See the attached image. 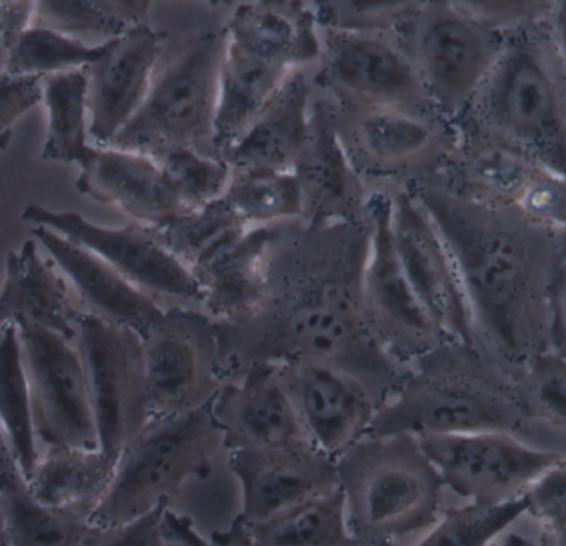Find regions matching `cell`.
<instances>
[{
    "instance_id": "74e56055",
    "label": "cell",
    "mask_w": 566,
    "mask_h": 546,
    "mask_svg": "<svg viewBox=\"0 0 566 546\" xmlns=\"http://www.w3.org/2000/svg\"><path fill=\"white\" fill-rule=\"evenodd\" d=\"M524 514H527L524 497L501 505L449 508L416 546H489Z\"/></svg>"
},
{
    "instance_id": "f35d334b",
    "label": "cell",
    "mask_w": 566,
    "mask_h": 546,
    "mask_svg": "<svg viewBox=\"0 0 566 546\" xmlns=\"http://www.w3.org/2000/svg\"><path fill=\"white\" fill-rule=\"evenodd\" d=\"M517 381L528 419L566 431V359L554 351L537 356Z\"/></svg>"
},
{
    "instance_id": "5b68a950",
    "label": "cell",
    "mask_w": 566,
    "mask_h": 546,
    "mask_svg": "<svg viewBox=\"0 0 566 546\" xmlns=\"http://www.w3.org/2000/svg\"><path fill=\"white\" fill-rule=\"evenodd\" d=\"M221 448L211 405L149 422L119 455L115 477L90 525L123 527L169 504L186 482L211 474Z\"/></svg>"
},
{
    "instance_id": "9a60e30c",
    "label": "cell",
    "mask_w": 566,
    "mask_h": 546,
    "mask_svg": "<svg viewBox=\"0 0 566 546\" xmlns=\"http://www.w3.org/2000/svg\"><path fill=\"white\" fill-rule=\"evenodd\" d=\"M392 238L406 276L429 316L449 338L475 345L471 309L451 254L428 212L408 192L392 201Z\"/></svg>"
},
{
    "instance_id": "836d02e7",
    "label": "cell",
    "mask_w": 566,
    "mask_h": 546,
    "mask_svg": "<svg viewBox=\"0 0 566 546\" xmlns=\"http://www.w3.org/2000/svg\"><path fill=\"white\" fill-rule=\"evenodd\" d=\"M86 93L88 76L85 69L53 73L43 78V102L49 113V129L42 149L45 161L80 162L88 151Z\"/></svg>"
},
{
    "instance_id": "7a4b0ae2",
    "label": "cell",
    "mask_w": 566,
    "mask_h": 546,
    "mask_svg": "<svg viewBox=\"0 0 566 546\" xmlns=\"http://www.w3.org/2000/svg\"><path fill=\"white\" fill-rule=\"evenodd\" d=\"M452 128L454 146L504 149L566 176V78L548 15L505 30L497 62Z\"/></svg>"
},
{
    "instance_id": "7402d4cb",
    "label": "cell",
    "mask_w": 566,
    "mask_h": 546,
    "mask_svg": "<svg viewBox=\"0 0 566 546\" xmlns=\"http://www.w3.org/2000/svg\"><path fill=\"white\" fill-rule=\"evenodd\" d=\"M32 235L49 252L60 271L69 276L93 315L125 326L145 338L168 313L155 296L129 282L108 262L83 245L43 225H35Z\"/></svg>"
},
{
    "instance_id": "83f0119b",
    "label": "cell",
    "mask_w": 566,
    "mask_h": 546,
    "mask_svg": "<svg viewBox=\"0 0 566 546\" xmlns=\"http://www.w3.org/2000/svg\"><path fill=\"white\" fill-rule=\"evenodd\" d=\"M226 534L248 546H358L346 522L339 487L259 524L234 521Z\"/></svg>"
},
{
    "instance_id": "ab89813d",
    "label": "cell",
    "mask_w": 566,
    "mask_h": 546,
    "mask_svg": "<svg viewBox=\"0 0 566 546\" xmlns=\"http://www.w3.org/2000/svg\"><path fill=\"white\" fill-rule=\"evenodd\" d=\"M42 75L0 73V153L12 141L10 126L43 99Z\"/></svg>"
},
{
    "instance_id": "4fadbf2b",
    "label": "cell",
    "mask_w": 566,
    "mask_h": 546,
    "mask_svg": "<svg viewBox=\"0 0 566 546\" xmlns=\"http://www.w3.org/2000/svg\"><path fill=\"white\" fill-rule=\"evenodd\" d=\"M418 439L444 487L478 505H501L522 497L565 455L528 448L521 439L504 432Z\"/></svg>"
},
{
    "instance_id": "f6af8a7d",
    "label": "cell",
    "mask_w": 566,
    "mask_h": 546,
    "mask_svg": "<svg viewBox=\"0 0 566 546\" xmlns=\"http://www.w3.org/2000/svg\"><path fill=\"white\" fill-rule=\"evenodd\" d=\"M163 528H165L163 546H212L195 531L189 518L179 517L169 507L166 508L165 518H163Z\"/></svg>"
},
{
    "instance_id": "db71d44e",
    "label": "cell",
    "mask_w": 566,
    "mask_h": 546,
    "mask_svg": "<svg viewBox=\"0 0 566 546\" xmlns=\"http://www.w3.org/2000/svg\"><path fill=\"white\" fill-rule=\"evenodd\" d=\"M361 546H395V542H375V544L361 545Z\"/></svg>"
},
{
    "instance_id": "5bb4252c",
    "label": "cell",
    "mask_w": 566,
    "mask_h": 546,
    "mask_svg": "<svg viewBox=\"0 0 566 546\" xmlns=\"http://www.w3.org/2000/svg\"><path fill=\"white\" fill-rule=\"evenodd\" d=\"M282 372L303 429L319 452L338 461L371 434L379 402L361 379L316 361L282 365Z\"/></svg>"
},
{
    "instance_id": "8fae6325",
    "label": "cell",
    "mask_w": 566,
    "mask_h": 546,
    "mask_svg": "<svg viewBox=\"0 0 566 546\" xmlns=\"http://www.w3.org/2000/svg\"><path fill=\"white\" fill-rule=\"evenodd\" d=\"M36 438L46 448L99 449L78 348L59 333L17 323Z\"/></svg>"
},
{
    "instance_id": "681fc988",
    "label": "cell",
    "mask_w": 566,
    "mask_h": 546,
    "mask_svg": "<svg viewBox=\"0 0 566 546\" xmlns=\"http://www.w3.org/2000/svg\"><path fill=\"white\" fill-rule=\"evenodd\" d=\"M15 474H22V472H20L9 441H7L6 434L0 428V481Z\"/></svg>"
},
{
    "instance_id": "bcb514c9",
    "label": "cell",
    "mask_w": 566,
    "mask_h": 546,
    "mask_svg": "<svg viewBox=\"0 0 566 546\" xmlns=\"http://www.w3.org/2000/svg\"><path fill=\"white\" fill-rule=\"evenodd\" d=\"M552 351L566 359V264L558 275L554 290L552 316Z\"/></svg>"
},
{
    "instance_id": "2e32d148",
    "label": "cell",
    "mask_w": 566,
    "mask_h": 546,
    "mask_svg": "<svg viewBox=\"0 0 566 546\" xmlns=\"http://www.w3.org/2000/svg\"><path fill=\"white\" fill-rule=\"evenodd\" d=\"M211 409L228 452L312 442L286 388L282 365L275 363H255L228 379Z\"/></svg>"
},
{
    "instance_id": "f546056e",
    "label": "cell",
    "mask_w": 566,
    "mask_h": 546,
    "mask_svg": "<svg viewBox=\"0 0 566 546\" xmlns=\"http://www.w3.org/2000/svg\"><path fill=\"white\" fill-rule=\"evenodd\" d=\"M0 428L9 441L23 479L29 481L42 455L36 448L39 438L33 424L19 328L13 323L3 325L0 338Z\"/></svg>"
},
{
    "instance_id": "d6a6232c",
    "label": "cell",
    "mask_w": 566,
    "mask_h": 546,
    "mask_svg": "<svg viewBox=\"0 0 566 546\" xmlns=\"http://www.w3.org/2000/svg\"><path fill=\"white\" fill-rule=\"evenodd\" d=\"M222 202L248 229H261L305 212L302 186L295 172L232 169Z\"/></svg>"
},
{
    "instance_id": "3957f363",
    "label": "cell",
    "mask_w": 566,
    "mask_h": 546,
    "mask_svg": "<svg viewBox=\"0 0 566 546\" xmlns=\"http://www.w3.org/2000/svg\"><path fill=\"white\" fill-rule=\"evenodd\" d=\"M517 375L479 346L446 342L412 363L379 408L369 435L504 432L525 438Z\"/></svg>"
},
{
    "instance_id": "e575fe53",
    "label": "cell",
    "mask_w": 566,
    "mask_h": 546,
    "mask_svg": "<svg viewBox=\"0 0 566 546\" xmlns=\"http://www.w3.org/2000/svg\"><path fill=\"white\" fill-rule=\"evenodd\" d=\"M151 158L161 165L185 216L221 201L231 182L232 168L222 156L172 148Z\"/></svg>"
},
{
    "instance_id": "277c9868",
    "label": "cell",
    "mask_w": 566,
    "mask_h": 546,
    "mask_svg": "<svg viewBox=\"0 0 566 546\" xmlns=\"http://www.w3.org/2000/svg\"><path fill=\"white\" fill-rule=\"evenodd\" d=\"M358 546L434 527L444 482L412 434L368 435L336 461Z\"/></svg>"
},
{
    "instance_id": "d6986e66",
    "label": "cell",
    "mask_w": 566,
    "mask_h": 546,
    "mask_svg": "<svg viewBox=\"0 0 566 546\" xmlns=\"http://www.w3.org/2000/svg\"><path fill=\"white\" fill-rule=\"evenodd\" d=\"M229 469L241 484L242 511L235 518L239 524H259L339 487L336 461L312 442L229 452Z\"/></svg>"
},
{
    "instance_id": "f907efd6",
    "label": "cell",
    "mask_w": 566,
    "mask_h": 546,
    "mask_svg": "<svg viewBox=\"0 0 566 546\" xmlns=\"http://www.w3.org/2000/svg\"><path fill=\"white\" fill-rule=\"evenodd\" d=\"M212 546H248L241 544V542L235 540V538L229 537L226 532H221V534L214 535L212 538Z\"/></svg>"
},
{
    "instance_id": "f5cc1de1",
    "label": "cell",
    "mask_w": 566,
    "mask_h": 546,
    "mask_svg": "<svg viewBox=\"0 0 566 546\" xmlns=\"http://www.w3.org/2000/svg\"><path fill=\"white\" fill-rule=\"evenodd\" d=\"M0 546L10 545L9 535H7L6 522H3L2 507H0Z\"/></svg>"
},
{
    "instance_id": "ac0fdd59",
    "label": "cell",
    "mask_w": 566,
    "mask_h": 546,
    "mask_svg": "<svg viewBox=\"0 0 566 546\" xmlns=\"http://www.w3.org/2000/svg\"><path fill=\"white\" fill-rule=\"evenodd\" d=\"M326 70L339 90L376 108L406 112L415 106L428 118H439L412 59L365 30H329Z\"/></svg>"
},
{
    "instance_id": "d590c367",
    "label": "cell",
    "mask_w": 566,
    "mask_h": 546,
    "mask_svg": "<svg viewBox=\"0 0 566 546\" xmlns=\"http://www.w3.org/2000/svg\"><path fill=\"white\" fill-rule=\"evenodd\" d=\"M109 43V42H108ZM108 43L85 45L72 36L42 27H29L9 50L6 72L13 75H53L95 65Z\"/></svg>"
},
{
    "instance_id": "c3c4849f",
    "label": "cell",
    "mask_w": 566,
    "mask_h": 546,
    "mask_svg": "<svg viewBox=\"0 0 566 546\" xmlns=\"http://www.w3.org/2000/svg\"><path fill=\"white\" fill-rule=\"evenodd\" d=\"M541 546H566V515L542 522Z\"/></svg>"
},
{
    "instance_id": "60d3db41",
    "label": "cell",
    "mask_w": 566,
    "mask_h": 546,
    "mask_svg": "<svg viewBox=\"0 0 566 546\" xmlns=\"http://www.w3.org/2000/svg\"><path fill=\"white\" fill-rule=\"evenodd\" d=\"M169 504L153 511L151 514L116 528H96L90 525L83 546H163L165 544V518L166 508Z\"/></svg>"
},
{
    "instance_id": "cb8c5ba5",
    "label": "cell",
    "mask_w": 566,
    "mask_h": 546,
    "mask_svg": "<svg viewBox=\"0 0 566 546\" xmlns=\"http://www.w3.org/2000/svg\"><path fill=\"white\" fill-rule=\"evenodd\" d=\"M80 315L65 279L40 255L35 239L7 254L6 279L0 288V325L29 323L73 343Z\"/></svg>"
},
{
    "instance_id": "e0dca14e",
    "label": "cell",
    "mask_w": 566,
    "mask_h": 546,
    "mask_svg": "<svg viewBox=\"0 0 566 546\" xmlns=\"http://www.w3.org/2000/svg\"><path fill=\"white\" fill-rule=\"evenodd\" d=\"M446 179L482 201L518 209L566 231V176L497 148L454 146Z\"/></svg>"
},
{
    "instance_id": "f1b7e54d",
    "label": "cell",
    "mask_w": 566,
    "mask_h": 546,
    "mask_svg": "<svg viewBox=\"0 0 566 546\" xmlns=\"http://www.w3.org/2000/svg\"><path fill=\"white\" fill-rule=\"evenodd\" d=\"M295 175L302 186L305 212L312 209L316 218H335L346 209L352 211L358 182L338 135L322 118L313 119L308 145L296 165Z\"/></svg>"
},
{
    "instance_id": "b9f144b4",
    "label": "cell",
    "mask_w": 566,
    "mask_h": 546,
    "mask_svg": "<svg viewBox=\"0 0 566 546\" xmlns=\"http://www.w3.org/2000/svg\"><path fill=\"white\" fill-rule=\"evenodd\" d=\"M527 502V514L538 522L554 521L566 515V454L545 471L522 494Z\"/></svg>"
},
{
    "instance_id": "8992f818",
    "label": "cell",
    "mask_w": 566,
    "mask_h": 546,
    "mask_svg": "<svg viewBox=\"0 0 566 546\" xmlns=\"http://www.w3.org/2000/svg\"><path fill=\"white\" fill-rule=\"evenodd\" d=\"M224 46L226 29L201 36L175 62L159 66L145 105L109 146L148 156L214 146Z\"/></svg>"
},
{
    "instance_id": "1f68e13d",
    "label": "cell",
    "mask_w": 566,
    "mask_h": 546,
    "mask_svg": "<svg viewBox=\"0 0 566 546\" xmlns=\"http://www.w3.org/2000/svg\"><path fill=\"white\" fill-rule=\"evenodd\" d=\"M148 2L42 0L33 9V27L53 30L80 42L105 45L133 27L145 25Z\"/></svg>"
},
{
    "instance_id": "816d5d0a",
    "label": "cell",
    "mask_w": 566,
    "mask_h": 546,
    "mask_svg": "<svg viewBox=\"0 0 566 546\" xmlns=\"http://www.w3.org/2000/svg\"><path fill=\"white\" fill-rule=\"evenodd\" d=\"M489 546H534L531 544V542L525 540V538L518 537V535H509L507 538H505L504 542H501V544H494L492 542Z\"/></svg>"
},
{
    "instance_id": "4316f807",
    "label": "cell",
    "mask_w": 566,
    "mask_h": 546,
    "mask_svg": "<svg viewBox=\"0 0 566 546\" xmlns=\"http://www.w3.org/2000/svg\"><path fill=\"white\" fill-rule=\"evenodd\" d=\"M226 33L241 49L289 69H298L319 53L313 20L295 3L241 6L226 27Z\"/></svg>"
},
{
    "instance_id": "ffe728a7",
    "label": "cell",
    "mask_w": 566,
    "mask_h": 546,
    "mask_svg": "<svg viewBox=\"0 0 566 546\" xmlns=\"http://www.w3.org/2000/svg\"><path fill=\"white\" fill-rule=\"evenodd\" d=\"M161 59V40L146 25L133 27L108 43L105 55L86 66L88 133L98 148L128 126L145 105Z\"/></svg>"
},
{
    "instance_id": "44dd1931",
    "label": "cell",
    "mask_w": 566,
    "mask_h": 546,
    "mask_svg": "<svg viewBox=\"0 0 566 546\" xmlns=\"http://www.w3.org/2000/svg\"><path fill=\"white\" fill-rule=\"evenodd\" d=\"M78 165L76 189L102 204L118 206L138 224L161 229L185 216L161 165L151 156L90 146Z\"/></svg>"
},
{
    "instance_id": "11a10c76",
    "label": "cell",
    "mask_w": 566,
    "mask_h": 546,
    "mask_svg": "<svg viewBox=\"0 0 566 546\" xmlns=\"http://www.w3.org/2000/svg\"><path fill=\"white\" fill-rule=\"evenodd\" d=\"M566 232V231H565Z\"/></svg>"
},
{
    "instance_id": "30bf717a",
    "label": "cell",
    "mask_w": 566,
    "mask_h": 546,
    "mask_svg": "<svg viewBox=\"0 0 566 546\" xmlns=\"http://www.w3.org/2000/svg\"><path fill=\"white\" fill-rule=\"evenodd\" d=\"M22 219L52 229L92 251L123 276L161 300L205 306L206 293L188 264L163 241L158 229L129 222L125 228H105L76 212H56L27 206ZM163 303V302H161Z\"/></svg>"
},
{
    "instance_id": "8d00e7d4",
    "label": "cell",
    "mask_w": 566,
    "mask_h": 546,
    "mask_svg": "<svg viewBox=\"0 0 566 546\" xmlns=\"http://www.w3.org/2000/svg\"><path fill=\"white\" fill-rule=\"evenodd\" d=\"M359 138L373 158L406 162L418 158L438 141L434 119L392 108H375L359 123Z\"/></svg>"
},
{
    "instance_id": "9c48e42d",
    "label": "cell",
    "mask_w": 566,
    "mask_h": 546,
    "mask_svg": "<svg viewBox=\"0 0 566 546\" xmlns=\"http://www.w3.org/2000/svg\"><path fill=\"white\" fill-rule=\"evenodd\" d=\"M371 231L361 276L363 312L382 351L402 369L449 338L412 290L392 238V201L373 196Z\"/></svg>"
},
{
    "instance_id": "ee69618b",
    "label": "cell",
    "mask_w": 566,
    "mask_h": 546,
    "mask_svg": "<svg viewBox=\"0 0 566 546\" xmlns=\"http://www.w3.org/2000/svg\"><path fill=\"white\" fill-rule=\"evenodd\" d=\"M35 2H0V40L7 50L15 45L33 19Z\"/></svg>"
},
{
    "instance_id": "52a82bcc",
    "label": "cell",
    "mask_w": 566,
    "mask_h": 546,
    "mask_svg": "<svg viewBox=\"0 0 566 546\" xmlns=\"http://www.w3.org/2000/svg\"><path fill=\"white\" fill-rule=\"evenodd\" d=\"M504 46V32L475 19L461 2H428L415 22V62L439 118L468 108Z\"/></svg>"
},
{
    "instance_id": "ba28073f",
    "label": "cell",
    "mask_w": 566,
    "mask_h": 546,
    "mask_svg": "<svg viewBox=\"0 0 566 546\" xmlns=\"http://www.w3.org/2000/svg\"><path fill=\"white\" fill-rule=\"evenodd\" d=\"M75 342L92 396L99 449L119 459L151 422L143 338L125 326L82 312Z\"/></svg>"
},
{
    "instance_id": "4dcf8cb0",
    "label": "cell",
    "mask_w": 566,
    "mask_h": 546,
    "mask_svg": "<svg viewBox=\"0 0 566 546\" xmlns=\"http://www.w3.org/2000/svg\"><path fill=\"white\" fill-rule=\"evenodd\" d=\"M0 507L12 546H83L90 524L40 504L22 474L0 481Z\"/></svg>"
},
{
    "instance_id": "7bdbcfd3",
    "label": "cell",
    "mask_w": 566,
    "mask_h": 546,
    "mask_svg": "<svg viewBox=\"0 0 566 546\" xmlns=\"http://www.w3.org/2000/svg\"><path fill=\"white\" fill-rule=\"evenodd\" d=\"M475 19L491 29L505 32L518 23L547 17L552 2H461Z\"/></svg>"
},
{
    "instance_id": "7c38bea8",
    "label": "cell",
    "mask_w": 566,
    "mask_h": 546,
    "mask_svg": "<svg viewBox=\"0 0 566 546\" xmlns=\"http://www.w3.org/2000/svg\"><path fill=\"white\" fill-rule=\"evenodd\" d=\"M149 414L176 418L206 408L226 382L218 326L182 313H166L143 338Z\"/></svg>"
},
{
    "instance_id": "7dc6e473",
    "label": "cell",
    "mask_w": 566,
    "mask_h": 546,
    "mask_svg": "<svg viewBox=\"0 0 566 546\" xmlns=\"http://www.w3.org/2000/svg\"><path fill=\"white\" fill-rule=\"evenodd\" d=\"M548 25H551L552 39H554L555 50H557L566 78V0L565 2H552Z\"/></svg>"
},
{
    "instance_id": "484cf974",
    "label": "cell",
    "mask_w": 566,
    "mask_h": 546,
    "mask_svg": "<svg viewBox=\"0 0 566 546\" xmlns=\"http://www.w3.org/2000/svg\"><path fill=\"white\" fill-rule=\"evenodd\" d=\"M116 465L118 458L102 449L49 448L27 485L40 504L90 524L112 485Z\"/></svg>"
},
{
    "instance_id": "d4e9b609",
    "label": "cell",
    "mask_w": 566,
    "mask_h": 546,
    "mask_svg": "<svg viewBox=\"0 0 566 546\" xmlns=\"http://www.w3.org/2000/svg\"><path fill=\"white\" fill-rule=\"evenodd\" d=\"M293 70L296 69L241 49L226 33L214 122V148L219 155H224L248 132Z\"/></svg>"
},
{
    "instance_id": "6da1fadb",
    "label": "cell",
    "mask_w": 566,
    "mask_h": 546,
    "mask_svg": "<svg viewBox=\"0 0 566 546\" xmlns=\"http://www.w3.org/2000/svg\"><path fill=\"white\" fill-rule=\"evenodd\" d=\"M412 196L454 262L475 345L515 375L552 351L554 290L566 264L564 229L474 198L442 175Z\"/></svg>"
},
{
    "instance_id": "603a6c76",
    "label": "cell",
    "mask_w": 566,
    "mask_h": 546,
    "mask_svg": "<svg viewBox=\"0 0 566 546\" xmlns=\"http://www.w3.org/2000/svg\"><path fill=\"white\" fill-rule=\"evenodd\" d=\"M313 118L310 85L298 69L290 73L268 108L222 155L232 169L295 172L308 145Z\"/></svg>"
}]
</instances>
